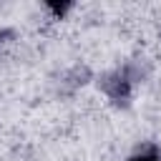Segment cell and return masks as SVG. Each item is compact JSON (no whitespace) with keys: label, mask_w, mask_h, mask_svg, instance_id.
<instances>
[{"label":"cell","mask_w":161,"mask_h":161,"mask_svg":"<svg viewBox=\"0 0 161 161\" xmlns=\"http://www.w3.org/2000/svg\"><path fill=\"white\" fill-rule=\"evenodd\" d=\"M101 86H103V91L113 98V101H126L128 98V91H131V80H128V75L126 73H111V75H106L103 80H101Z\"/></svg>","instance_id":"1"},{"label":"cell","mask_w":161,"mask_h":161,"mask_svg":"<svg viewBox=\"0 0 161 161\" xmlns=\"http://www.w3.org/2000/svg\"><path fill=\"white\" fill-rule=\"evenodd\" d=\"M131 161H161V156H158L156 146H143L141 151H136L131 156Z\"/></svg>","instance_id":"2"},{"label":"cell","mask_w":161,"mask_h":161,"mask_svg":"<svg viewBox=\"0 0 161 161\" xmlns=\"http://www.w3.org/2000/svg\"><path fill=\"white\" fill-rule=\"evenodd\" d=\"M50 8H53V10L58 13V15H63V13L68 10V3H60V5H58V3H50Z\"/></svg>","instance_id":"3"}]
</instances>
